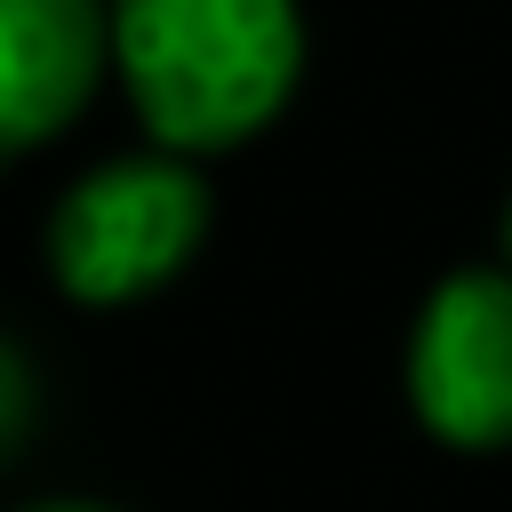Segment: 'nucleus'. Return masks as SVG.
<instances>
[{
    "label": "nucleus",
    "mask_w": 512,
    "mask_h": 512,
    "mask_svg": "<svg viewBox=\"0 0 512 512\" xmlns=\"http://www.w3.org/2000/svg\"><path fill=\"white\" fill-rule=\"evenodd\" d=\"M112 64L168 152L256 136L304 64L296 0H112Z\"/></svg>",
    "instance_id": "1"
},
{
    "label": "nucleus",
    "mask_w": 512,
    "mask_h": 512,
    "mask_svg": "<svg viewBox=\"0 0 512 512\" xmlns=\"http://www.w3.org/2000/svg\"><path fill=\"white\" fill-rule=\"evenodd\" d=\"M208 232V184L176 152L88 168L48 216V272L80 304H128L160 288Z\"/></svg>",
    "instance_id": "2"
},
{
    "label": "nucleus",
    "mask_w": 512,
    "mask_h": 512,
    "mask_svg": "<svg viewBox=\"0 0 512 512\" xmlns=\"http://www.w3.org/2000/svg\"><path fill=\"white\" fill-rule=\"evenodd\" d=\"M408 400L448 448L512 440V272H448L408 336Z\"/></svg>",
    "instance_id": "3"
},
{
    "label": "nucleus",
    "mask_w": 512,
    "mask_h": 512,
    "mask_svg": "<svg viewBox=\"0 0 512 512\" xmlns=\"http://www.w3.org/2000/svg\"><path fill=\"white\" fill-rule=\"evenodd\" d=\"M112 56V0H0V160L48 144Z\"/></svg>",
    "instance_id": "4"
},
{
    "label": "nucleus",
    "mask_w": 512,
    "mask_h": 512,
    "mask_svg": "<svg viewBox=\"0 0 512 512\" xmlns=\"http://www.w3.org/2000/svg\"><path fill=\"white\" fill-rule=\"evenodd\" d=\"M24 424H32V376H24L16 344H0V456L24 440Z\"/></svg>",
    "instance_id": "5"
},
{
    "label": "nucleus",
    "mask_w": 512,
    "mask_h": 512,
    "mask_svg": "<svg viewBox=\"0 0 512 512\" xmlns=\"http://www.w3.org/2000/svg\"><path fill=\"white\" fill-rule=\"evenodd\" d=\"M32 512H104V504H32Z\"/></svg>",
    "instance_id": "6"
},
{
    "label": "nucleus",
    "mask_w": 512,
    "mask_h": 512,
    "mask_svg": "<svg viewBox=\"0 0 512 512\" xmlns=\"http://www.w3.org/2000/svg\"><path fill=\"white\" fill-rule=\"evenodd\" d=\"M504 248H512V208H504Z\"/></svg>",
    "instance_id": "7"
}]
</instances>
